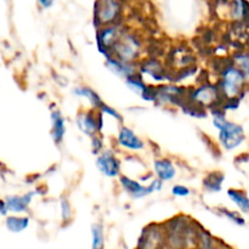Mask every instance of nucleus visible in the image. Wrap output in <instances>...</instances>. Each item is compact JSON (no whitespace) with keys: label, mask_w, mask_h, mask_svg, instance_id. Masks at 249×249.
Here are the masks:
<instances>
[{"label":"nucleus","mask_w":249,"mask_h":249,"mask_svg":"<svg viewBox=\"0 0 249 249\" xmlns=\"http://www.w3.org/2000/svg\"><path fill=\"white\" fill-rule=\"evenodd\" d=\"M216 84L224 101L240 102L249 88L245 74L233 65L232 61L221 67Z\"/></svg>","instance_id":"f257e3e1"},{"label":"nucleus","mask_w":249,"mask_h":249,"mask_svg":"<svg viewBox=\"0 0 249 249\" xmlns=\"http://www.w3.org/2000/svg\"><path fill=\"white\" fill-rule=\"evenodd\" d=\"M143 43L135 33H131L124 29L121 38L118 39L112 49V55L122 61L131 63H139L142 60Z\"/></svg>","instance_id":"f03ea898"},{"label":"nucleus","mask_w":249,"mask_h":249,"mask_svg":"<svg viewBox=\"0 0 249 249\" xmlns=\"http://www.w3.org/2000/svg\"><path fill=\"white\" fill-rule=\"evenodd\" d=\"M186 100L190 104L204 109H212L214 107L221 106L224 102L218 84H212V83H202L198 87L189 89Z\"/></svg>","instance_id":"7ed1b4c3"},{"label":"nucleus","mask_w":249,"mask_h":249,"mask_svg":"<svg viewBox=\"0 0 249 249\" xmlns=\"http://www.w3.org/2000/svg\"><path fill=\"white\" fill-rule=\"evenodd\" d=\"M75 125L80 133L91 139L102 133L105 125L104 114L92 108L80 109L75 116Z\"/></svg>","instance_id":"20e7f679"},{"label":"nucleus","mask_w":249,"mask_h":249,"mask_svg":"<svg viewBox=\"0 0 249 249\" xmlns=\"http://www.w3.org/2000/svg\"><path fill=\"white\" fill-rule=\"evenodd\" d=\"M121 12L122 6L119 0H96L94 10V22L96 29L118 23Z\"/></svg>","instance_id":"39448f33"},{"label":"nucleus","mask_w":249,"mask_h":249,"mask_svg":"<svg viewBox=\"0 0 249 249\" xmlns=\"http://www.w3.org/2000/svg\"><path fill=\"white\" fill-rule=\"evenodd\" d=\"M156 87H157L156 105L181 107L186 102L187 92H189L187 88L173 84V83H165V84L156 85Z\"/></svg>","instance_id":"423d86ee"},{"label":"nucleus","mask_w":249,"mask_h":249,"mask_svg":"<svg viewBox=\"0 0 249 249\" xmlns=\"http://www.w3.org/2000/svg\"><path fill=\"white\" fill-rule=\"evenodd\" d=\"M138 67L139 74L143 79L150 78V79L155 80L156 83H163V84L174 80V74H170L168 68L162 63V61L156 57L142 58L138 63Z\"/></svg>","instance_id":"0eeeda50"},{"label":"nucleus","mask_w":249,"mask_h":249,"mask_svg":"<svg viewBox=\"0 0 249 249\" xmlns=\"http://www.w3.org/2000/svg\"><path fill=\"white\" fill-rule=\"evenodd\" d=\"M246 133L242 125L229 121L220 130L218 131L219 145L225 151H235L245 142Z\"/></svg>","instance_id":"6e6552de"},{"label":"nucleus","mask_w":249,"mask_h":249,"mask_svg":"<svg viewBox=\"0 0 249 249\" xmlns=\"http://www.w3.org/2000/svg\"><path fill=\"white\" fill-rule=\"evenodd\" d=\"M124 28L119 23L104 26L101 28L96 29V46L99 53L105 58L109 57L112 55V49L114 44L121 38Z\"/></svg>","instance_id":"1a4fd4ad"},{"label":"nucleus","mask_w":249,"mask_h":249,"mask_svg":"<svg viewBox=\"0 0 249 249\" xmlns=\"http://www.w3.org/2000/svg\"><path fill=\"white\" fill-rule=\"evenodd\" d=\"M139 249H167L165 229L162 225H148L141 232L139 238Z\"/></svg>","instance_id":"9d476101"},{"label":"nucleus","mask_w":249,"mask_h":249,"mask_svg":"<svg viewBox=\"0 0 249 249\" xmlns=\"http://www.w3.org/2000/svg\"><path fill=\"white\" fill-rule=\"evenodd\" d=\"M95 164L99 172L108 179H119L122 175V162L111 148H105L96 157Z\"/></svg>","instance_id":"9b49d317"},{"label":"nucleus","mask_w":249,"mask_h":249,"mask_svg":"<svg viewBox=\"0 0 249 249\" xmlns=\"http://www.w3.org/2000/svg\"><path fill=\"white\" fill-rule=\"evenodd\" d=\"M117 145L118 147L123 148V150L129 151V152H141L145 150L146 143L135 131L129 126L119 125L118 133H117Z\"/></svg>","instance_id":"f8f14e48"},{"label":"nucleus","mask_w":249,"mask_h":249,"mask_svg":"<svg viewBox=\"0 0 249 249\" xmlns=\"http://www.w3.org/2000/svg\"><path fill=\"white\" fill-rule=\"evenodd\" d=\"M105 66L116 77L122 78L124 80L139 73L138 63L125 62V61L119 60L114 56H109V57L105 58Z\"/></svg>","instance_id":"ddd939ff"},{"label":"nucleus","mask_w":249,"mask_h":249,"mask_svg":"<svg viewBox=\"0 0 249 249\" xmlns=\"http://www.w3.org/2000/svg\"><path fill=\"white\" fill-rule=\"evenodd\" d=\"M119 185H121L122 190L133 199H142L152 195L148 185L142 184L139 180L133 179L125 174H122L119 177Z\"/></svg>","instance_id":"4468645a"},{"label":"nucleus","mask_w":249,"mask_h":249,"mask_svg":"<svg viewBox=\"0 0 249 249\" xmlns=\"http://www.w3.org/2000/svg\"><path fill=\"white\" fill-rule=\"evenodd\" d=\"M50 122H51V129H50V136L53 139V143L60 146L65 140L66 133H67V125H66V118L62 114V112L55 107L51 108L50 111Z\"/></svg>","instance_id":"2eb2a0df"},{"label":"nucleus","mask_w":249,"mask_h":249,"mask_svg":"<svg viewBox=\"0 0 249 249\" xmlns=\"http://www.w3.org/2000/svg\"><path fill=\"white\" fill-rule=\"evenodd\" d=\"M153 174L163 182H169L177 178V167L169 158L160 157L153 160Z\"/></svg>","instance_id":"dca6fc26"},{"label":"nucleus","mask_w":249,"mask_h":249,"mask_svg":"<svg viewBox=\"0 0 249 249\" xmlns=\"http://www.w3.org/2000/svg\"><path fill=\"white\" fill-rule=\"evenodd\" d=\"M38 191H29L24 195H14V196L5 197V203H6L7 211L11 213H24L28 211L34 196Z\"/></svg>","instance_id":"f3484780"},{"label":"nucleus","mask_w":249,"mask_h":249,"mask_svg":"<svg viewBox=\"0 0 249 249\" xmlns=\"http://www.w3.org/2000/svg\"><path fill=\"white\" fill-rule=\"evenodd\" d=\"M72 92L78 99L87 100V102L89 104V108L99 111L104 105V100L101 99L99 92H96L92 88L88 87V85H78L72 90Z\"/></svg>","instance_id":"a211bd4d"},{"label":"nucleus","mask_w":249,"mask_h":249,"mask_svg":"<svg viewBox=\"0 0 249 249\" xmlns=\"http://www.w3.org/2000/svg\"><path fill=\"white\" fill-rule=\"evenodd\" d=\"M225 181V175L224 173L218 172H211L203 178L202 180V185L203 189L209 194H219L223 190V184Z\"/></svg>","instance_id":"6ab92c4d"},{"label":"nucleus","mask_w":249,"mask_h":249,"mask_svg":"<svg viewBox=\"0 0 249 249\" xmlns=\"http://www.w3.org/2000/svg\"><path fill=\"white\" fill-rule=\"evenodd\" d=\"M228 198L237 207L241 214H249V197L247 192L243 191L241 189H229L228 192Z\"/></svg>","instance_id":"aec40b11"},{"label":"nucleus","mask_w":249,"mask_h":249,"mask_svg":"<svg viewBox=\"0 0 249 249\" xmlns=\"http://www.w3.org/2000/svg\"><path fill=\"white\" fill-rule=\"evenodd\" d=\"M31 219L26 215H9L5 220V226L12 233H21L27 230Z\"/></svg>","instance_id":"412c9836"},{"label":"nucleus","mask_w":249,"mask_h":249,"mask_svg":"<svg viewBox=\"0 0 249 249\" xmlns=\"http://www.w3.org/2000/svg\"><path fill=\"white\" fill-rule=\"evenodd\" d=\"M230 15L237 22L247 21L249 18V5L246 0H232L230 6Z\"/></svg>","instance_id":"4be33fe9"},{"label":"nucleus","mask_w":249,"mask_h":249,"mask_svg":"<svg viewBox=\"0 0 249 249\" xmlns=\"http://www.w3.org/2000/svg\"><path fill=\"white\" fill-rule=\"evenodd\" d=\"M124 82H125V85L128 87V89L131 90V91H133L134 94L138 95V96H140L141 99H142V96L146 94L148 87H150V84H147L146 80L143 79L139 73L133 75V77L128 78V79H125Z\"/></svg>","instance_id":"5701e85b"},{"label":"nucleus","mask_w":249,"mask_h":249,"mask_svg":"<svg viewBox=\"0 0 249 249\" xmlns=\"http://www.w3.org/2000/svg\"><path fill=\"white\" fill-rule=\"evenodd\" d=\"M91 235V249H105L106 238H105V229L100 223H94L90 228Z\"/></svg>","instance_id":"b1692460"},{"label":"nucleus","mask_w":249,"mask_h":249,"mask_svg":"<svg viewBox=\"0 0 249 249\" xmlns=\"http://www.w3.org/2000/svg\"><path fill=\"white\" fill-rule=\"evenodd\" d=\"M231 61L236 67L240 68L249 84V50L238 51L232 56Z\"/></svg>","instance_id":"393cba45"},{"label":"nucleus","mask_w":249,"mask_h":249,"mask_svg":"<svg viewBox=\"0 0 249 249\" xmlns=\"http://www.w3.org/2000/svg\"><path fill=\"white\" fill-rule=\"evenodd\" d=\"M197 247L198 249H220L215 238L206 230H198L197 232Z\"/></svg>","instance_id":"a878e982"},{"label":"nucleus","mask_w":249,"mask_h":249,"mask_svg":"<svg viewBox=\"0 0 249 249\" xmlns=\"http://www.w3.org/2000/svg\"><path fill=\"white\" fill-rule=\"evenodd\" d=\"M60 212L61 220L63 224H70L73 218V209L71 206V202L67 197H61L60 199Z\"/></svg>","instance_id":"bb28decb"},{"label":"nucleus","mask_w":249,"mask_h":249,"mask_svg":"<svg viewBox=\"0 0 249 249\" xmlns=\"http://www.w3.org/2000/svg\"><path fill=\"white\" fill-rule=\"evenodd\" d=\"M218 211H219V213H220V215L225 216L229 221L233 223L235 225H237V226H245L246 225L245 218H243L242 214L238 213V212L230 211V209H226V208H219Z\"/></svg>","instance_id":"cd10ccee"},{"label":"nucleus","mask_w":249,"mask_h":249,"mask_svg":"<svg viewBox=\"0 0 249 249\" xmlns=\"http://www.w3.org/2000/svg\"><path fill=\"white\" fill-rule=\"evenodd\" d=\"M99 111L101 112V113L104 114V116L111 117L112 119H114V121H116L117 123L121 124V125H122V124H123V122H124L123 116H122V114L119 113V112L117 111L116 108H114V107L109 106V105L105 104V102H104V105H102L101 108H100Z\"/></svg>","instance_id":"c85d7f7f"},{"label":"nucleus","mask_w":249,"mask_h":249,"mask_svg":"<svg viewBox=\"0 0 249 249\" xmlns=\"http://www.w3.org/2000/svg\"><path fill=\"white\" fill-rule=\"evenodd\" d=\"M90 150H91V153L94 156H99L102 151L105 150V142H104V138L101 136V134L99 135L94 136V138L90 139Z\"/></svg>","instance_id":"c756f323"},{"label":"nucleus","mask_w":249,"mask_h":249,"mask_svg":"<svg viewBox=\"0 0 249 249\" xmlns=\"http://www.w3.org/2000/svg\"><path fill=\"white\" fill-rule=\"evenodd\" d=\"M172 195L174 197H178V198H186L191 195V190L190 187H187L186 185L182 184H175L172 186V190H170Z\"/></svg>","instance_id":"7c9ffc66"},{"label":"nucleus","mask_w":249,"mask_h":249,"mask_svg":"<svg viewBox=\"0 0 249 249\" xmlns=\"http://www.w3.org/2000/svg\"><path fill=\"white\" fill-rule=\"evenodd\" d=\"M147 185H148V187H150L151 192H152V194H156V192L162 191L163 185H164V182H163L162 180H160V179H157V178H155V179H153L151 182H148Z\"/></svg>","instance_id":"2f4dec72"},{"label":"nucleus","mask_w":249,"mask_h":249,"mask_svg":"<svg viewBox=\"0 0 249 249\" xmlns=\"http://www.w3.org/2000/svg\"><path fill=\"white\" fill-rule=\"evenodd\" d=\"M53 1H55V0H38L39 5H40L43 9H50L53 5Z\"/></svg>","instance_id":"473e14b6"},{"label":"nucleus","mask_w":249,"mask_h":249,"mask_svg":"<svg viewBox=\"0 0 249 249\" xmlns=\"http://www.w3.org/2000/svg\"><path fill=\"white\" fill-rule=\"evenodd\" d=\"M7 213H9V211H7L5 199H0V214H1V215H6Z\"/></svg>","instance_id":"72a5a7b5"},{"label":"nucleus","mask_w":249,"mask_h":249,"mask_svg":"<svg viewBox=\"0 0 249 249\" xmlns=\"http://www.w3.org/2000/svg\"><path fill=\"white\" fill-rule=\"evenodd\" d=\"M135 249H139V248H135Z\"/></svg>","instance_id":"f704fd0d"}]
</instances>
